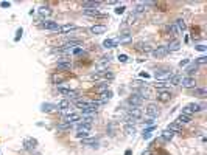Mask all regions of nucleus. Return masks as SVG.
I'll list each match as a JSON object with an SVG mask.
<instances>
[{"label": "nucleus", "mask_w": 207, "mask_h": 155, "mask_svg": "<svg viewBox=\"0 0 207 155\" xmlns=\"http://www.w3.org/2000/svg\"><path fill=\"white\" fill-rule=\"evenodd\" d=\"M90 130H92V126H89V124H78V127H76V138H80V140L87 138Z\"/></svg>", "instance_id": "nucleus-1"}, {"label": "nucleus", "mask_w": 207, "mask_h": 155, "mask_svg": "<svg viewBox=\"0 0 207 155\" xmlns=\"http://www.w3.org/2000/svg\"><path fill=\"white\" fill-rule=\"evenodd\" d=\"M154 76H156L157 81H167L171 76V70L170 68H159V70H156Z\"/></svg>", "instance_id": "nucleus-2"}, {"label": "nucleus", "mask_w": 207, "mask_h": 155, "mask_svg": "<svg viewBox=\"0 0 207 155\" xmlns=\"http://www.w3.org/2000/svg\"><path fill=\"white\" fill-rule=\"evenodd\" d=\"M179 85L186 87V89H193V87H196V79L195 78H190V76H182Z\"/></svg>", "instance_id": "nucleus-3"}, {"label": "nucleus", "mask_w": 207, "mask_h": 155, "mask_svg": "<svg viewBox=\"0 0 207 155\" xmlns=\"http://www.w3.org/2000/svg\"><path fill=\"white\" fill-rule=\"evenodd\" d=\"M41 28H44V30H50V31H53V33H59L58 23L53 22V20H44V22L41 23Z\"/></svg>", "instance_id": "nucleus-4"}, {"label": "nucleus", "mask_w": 207, "mask_h": 155, "mask_svg": "<svg viewBox=\"0 0 207 155\" xmlns=\"http://www.w3.org/2000/svg\"><path fill=\"white\" fill-rule=\"evenodd\" d=\"M142 102H143V99H142L139 95H137V93H132V95L128 98V104L132 106V107H140Z\"/></svg>", "instance_id": "nucleus-5"}, {"label": "nucleus", "mask_w": 207, "mask_h": 155, "mask_svg": "<svg viewBox=\"0 0 207 155\" xmlns=\"http://www.w3.org/2000/svg\"><path fill=\"white\" fill-rule=\"evenodd\" d=\"M56 109H59V110L65 112V115L72 113V109H70V102H68V99H62V101H59V104L56 106Z\"/></svg>", "instance_id": "nucleus-6"}, {"label": "nucleus", "mask_w": 207, "mask_h": 155, "mask_svg": "<svg viewBox=\"0 0 207 155\" xmlns=\"http://www.w3.org/2000/svg\"><path fill=\"white\" fill-rule=\"evenodd\" d=\"M157 99L160 101V102H168L170 99H171V93L165 89V90H159L157 92Z\"/></svg>", "instance_id": "nucleus-7"}, {"label": "nucleus", "mask_w": 207, "mask_h": 155, "mask_svg": "<svg viewBox=\"0 0 207 155\" xmlns=\"http://www.w3.org/2000/svg\"><path fill=\"white\" fill-rule=\"evenodd\" d=\"M146 116H151V118H156L157 115H159V107H157V104H148V107H146Z\"/></svg>", "instance_id": "nucleus-8"}, {"label": "nucleus", "mask_w": 207, "mask_h": 155, "mask_svg": "<svg viewBox=\"0 0 207 155\" xmlns=\"http://www.w3.org/2000/svg\"><path fill=\"white\" fill-rule=\"evenodd\" d=\"M59 93H61L62 96H65L67 99H76V101H78V92H75V90L65 89V90H59Z\"/></svg>", "instance_id": "nucleus-9"}, {"label": "nucleus", "mask_w": 207, "mask_h": 155, "mask_svg": "<svg viewBox=\"0 0 207 155\" xmlns=\"http://www.w3.org/2000/svg\"><path fill=\"white\" fill-rule=\"evenodd\" d=\"M131 40H132V36L129 34V31H123V33L119 34V37H117L115 42H120V43H129Z\"/></svg>", "instance_id": "nucleus-10"}, {"label": "nucleus", "mask_w": 207, "mask_h": 155, "mask_svg": "<svg viewBox=\"0 0 207 155\" xmlns=\"http://www.w3.org/2000/svg\"><path fill=\"white\" fill-rule=\"evenodd\" d=\"M168 55V50H167V47H157L156 50H153V56L154 58H164V56H167Z\"/></svg>", "instance_id": "nucleus-11"}, {"label": "nucleus", "mask_w": 207, "mask_h": 155, "mask_svg": "<svg viewBox=\"0 0 207 155\" xmlns=\"http://www.w3.org/2000/svg\"><path fill=\"white\" fill-rule=\"evenodd\" d=\"M70 67H72L70 59H65V58L58 59V68H59V70H70Z\"/></svg>", "instance_id": "nucleus-12"}, {"label": "nucleus", "mask_w": 207, "mask_h": 155, "mask_svg": "<svg viewBox=\"0 0 207 155\" xmlns=\"http://www.w3.org/2000/svg\"><path fill=\"white\" fill-rule=\"evenodd\" d=\"M80 115L78 113H75V112H72V113H68V115H65L64 116V123H67V124H73L75 121H80Z\"/></svg>", "instance_id": "nucleus-13"}, {"label": "nucleus", "mask_w": 207, "mask_h": 155, "mask_svg": "<svg viewBox=\"0 0 207 155\" xmlns=\"http://www.w3.org/2000/svg\"><path fill=\"white\" fill-rule=\"evenodd\" d=\"M181 74H178V73H171V76L168 78V79H167V84L170 85H179V82H181Z\"/></svg>", "instance_id": "nucleus-14"}, {"label": "nucleus", "mask_w": 207, "mask_h": 155, "mask_svg": "<svg viewBox=\"0 0 207 155\" xmlns=\"http://www.w3.org/2000/svg\"><path fill=\"white\" fill-rule=\"evenodd\" d=\"M89 31L92 34H103L106 31V27H104V25H94V27L89 28Z\"/></svg>", "instance_id": "nucleus-15"}, {"label": "nucleus", "mask_w": 207, "mask_h": 155, "mask_svg": "<svg viewBox=\"0 0 207 155\" xmlns=\"http://www.w3.org/2000/svg\"><path fill=\"white\" fill-rule=\"evenodd\" d=\"M73 30H76V27L73 23H67V25H62V27H59V33H70V31H73Z\"/></svg>", "instance_id": "nucleus-16"}, {"label": "nucleus", "mask_w": 207, "mask_h": 155, "mask_svg": "<svg viewBox=\"0 0 207 155\" xmlns=\"http://www.w3.org/2000/svg\"><path fill=\"white\" fill-rule=\"evenodd\" d=\"M190 121H192V118L187 116V115H184V113H181V115L178 116V119H176V123H178L179 126H182V124H189Z\"/></svg>", "instance_id": "nucleus-17"}, {"label": "nucleus", "mask_w": 207, "mask_h": 155, "mask_svg": "<svg viewBox=\"0 0 207 155\" xmlns=\"http://www.w3.org/2000/svg\"><path fill=\"white\" fill-rule=\"evenodd\" d=\"M198 68H199V67H198L196 64H190V65L186 68V74H187V76H190V78H193V74L198 71Z\"/></svg>", "instance_id": "nucleus-18"}, {"label": "nucleus", "mask_w": 207, "mask_h": 155, "mask_svg": "<svg viewBox=\"0 0 207 155\" xmlns=\"http://www.w3.org/2000/svg\"><path fill=\"white\" fill-rule=\"evenodd\" d=\"M111 98H112V92H111V90H106V92L100 93V98H98V99H100L101 102H104V104H106V102H107Z\"/></svg>", "instance_id": "nucleus-19"}, {"label": "nucleus", "mask_w": 207, "mask_h": 155, "mask_svg": "<svg viewBox=\"0 0 207 155\" xmlns=\"http://www.w3.org/2000/svg\"><path fill=\"white\" fill-rule=\"evenodd\" d=\"M37 13H39V16H41V17H49V16L52 14V9H50L49 6H41Z\"/></svg>", "instance_id": "nucleus-20"}, {"label": "nucleus", "mask_w": 207, "mask_h": 155, "mask_svg": "<svg viewBox=\"0 0 207 155\" xmlns=\"http://www.w3.org/2000/svg\"><path fill=\"white\" fill-rule=\"evenodd\" d=\"M179 47H181V43H179L178 40H171V42L167 45V50H168V53H170V51H178Z\"/></svg>", "instance_id": "nucleus-21"}, {"label": "nucleus", "mask_w": 207, "mask_h": 155, "mask_svg": "<svg viewBox=\"0 0 207 155\" xmlns=\"http://www.w3.org/2000/svg\"><path fill=\"white\" fill-rule=\"evenodd\" d=\"M145 9H146V3H137L134 6V14H142L145 13Z\"/></svg>", "instance_id": "nucleus-22"}, {"label": "nucleus", "mask_w": 207, "mask_h": 155, "mask_svg": "<svg viewBox=\"0 0 207 155\" xmlns=\"http://www.w3.org/2000/svg\"><path fill=\"white\" fill-rule=\"evenodd\" d=\"M167 129H168V130H171V132H174V134H179V132L182 130V127H181V126H179L176 121H174V123H171V124H170Z\"/></svg>", "instance_id": "nucleus-23"}, {"label": "nucleus", "mask_w": 207, "mask_h": 155, "mask_svg": "<svg viewBox=\"0 0 207 155\" xmlns=\"http://www.w3.org/2000/svg\"><path fill=\"white\" fill-rule=\"evenodd\" d=\"M56 129H58L59 132H67V130H70V129H72V124H67V123H64V121H62L61 124H58V127H56Z\"/></svg>", "instance_id": "nucleus-24"}, {"label": "nucleus", "mask_w": 207, "mask_h": 155, "mask_svg": "<svg viewBox=\"0 0 207 155\" xmlns=\"http://www.w3.org/2000/svg\"><path fill=\"white\" fill-rule=\"evenodd\" d=\"M173 137H174V132L168 130V129H165V130L162 132V140H165V141H170V140H173Z\"/></svg>", "instance_id": "nucleus-25"}, {"label": "nucleus", "mask_w": 207, "mask_h": 155, "mask_svg": "<svg viewBox=\"0 0 207 155\" xmlns=\"http://www.w3.org/2000/svg\"><path fill=\"white\" fill-rule=\"evenodd\" d=\"M101 3L100 2H84L83 3V8H92V9H97Z\"/></svg>", "instance_id": "nucleus-26"}, {"label": "nucleus", "mask_w": 207, "mask_h": 155, "mask_svg": "<svg viewBox=\"0 0 207 155\" xmlns=\"http://www.w3.org/2000/svg\"><path fill=\"white\" fill-rule=\"evenodd\" d=\"M195 96L204 99V98H207V90L205 89H195Z\"/></svg>", "instance_id": "nucleus-27"}, {"label": "nucleus", "mask_w": 207, "mask_h": 155, "mask_svg": "<svg viewBox=\"0 0 207 155\" xmlns=\"http://www.w3.org/2000/svg\"><path fill=\"white\" fill-rule=\"evenodd\" d=\"M24 144H25V147H27L28 150H33V149L36 147L37 141H36V140H25V143H24Z\"/></svg>", "instance_id": "nucleus-28"}, {"label": "nucleus", "mask_w": 207, "mask_h": 155, "mask_svg": "<svg viewBox=\"0 0 207 155\" xmlns=\"http://www.w3.org/2000/svg\"><path fill=\"white\" fill-rule=\"evenodd\" d=\"M137 50H140V51H145V53H150L151 51V47L148 45V43H137Z\"/></svg>", "instance_id": "nucleus-29"}, {"label": "nucleus", "mask_w": 207, "mask_h": 155, "mask_svg": "<svg viewBox=\"0 0 207 155\" xmlns=\"http://www.w3.org/2000/svg\"><path fill=\"white\" fill-rule=\"evenodd\" d=\"M83 144H84V146H97L98 141H97L95 138H84V140H83Z\"/></svg>", "instance_id": "nucleus-30"}, {"label": "nucleus", "mask_w": 207, "mask_h": 155, "mask_svg": "<svg viewBox=\"0 0 207 155\" xmlns=\"http://www.w3.org/2000/svg\"><path fill=\"white\" fill-rule=\"evenodd\" d=\"M83 13L87 14V16H98L100 14L98 9H92V8H83Z\"/></svg>", "instance_id": "nucleus-31"}, {"label": "nucleus", "mask_w": 207, "mask_h": 155, "mask_svg": "<svg viewBox=\"0 0 207 155\" xmlns=\"http://www.w3.org/2000/svg\"><path fill=\"white\" fill-rule=\"evenodd\" d=\"M189 107L192 109V112H193V113H196V112H201V110H204V106L195 104V102H192V104H189Z\"/></svg>", "instance_id": "nucleus-32"}, {"label": "nucleus", "mask_w": 207, "mask_h": 155, "mask_svg": "<svg viewBox=\"0 0 207 155\" xmlns=\"http://www.w3.org/2000/svg\"><path fill=\"white\" fill-rule=\"evenodd\" d=\"M174 25H176V28H178L181 33H182L184 30H186V23H184V20H182V19H178V20L174 22Z\"/></svg>", "instance_id": "nucleus-33"}, {"label": "nucleus", "mask_w": 207, "mask_h": 155, "mask_svg": "<svg viewBox=\"0 0 207 155\" xmlns=\"http://www.w3.org/2000/svg\"><path fill=\"white\" fill-rule=\"evenodd\" d=\"M56 109V106H53V104H42L41 106V110L42 112H53Z\"/></svg>", "instance_id": "nucleus-34"}, {"label": "nucleus", "mask_w": 207, "mask_h": 155, "mask_svg": "<svg viewBox=\"0 0 207 155\" xmlns=\"http://www.w3.org/2000/svg\"><path fill=\"white\" fill-rule=\"evenodd\" d=\"M115 45H117V42L112 40V39H106V40L103 42V47H104V48H114Z\"/></svg>", "instance_id": "nucleus-35"}, {"label": "nucleus", "mask_w": 207, "mask_h": 155, "mask_svg": "<svg viewBox=\"0 0 207 155\" xmlns=\"http://www.w3.org/2000/svg\"><path fill=\"white\" fill-rule=\"evenodd\" d=\"M125 132H126L128 135H134V134H135V127H134V126L126 124V126H125Z\"/></svg>", "instance_id": "nucleus-36"}, {"label": "nucleus", "mask_w": 207, "mask_h": 155, "mask_svg": "<svg viewBox=\"0 0 207 155\" xmlns=\"http://www.w3.org/2000/svg\"><path fill=\"white\" fill-rule=\"evenodd\" d=\"M125 121H126V124H129V126H134L135 123H139V119H137V118H134V116H131V115H128Z\"/></svg>", "instance_id": "nucleus-37"}, {"label": "nucleus", "mask_w": 207, "mask_h": 155, "mask_svg": "<svg viewBox=\"0 0 207 155\" xmlns=\"http://www.w3.org/2000/svg\"><path fill=\"white\" fill-rule=\"evenodd\" d=\"M153 126L151 127H148V129H145L143 130V140H148V138H151V132H153Z\"/></svg>", "instance_id": "nucleus-38"}, {"label": "nucleus", "mask_w": 207, "mask_h": 155, "mask_svg": "<svg viewBox=\"0 0 207 155\" xmlns=\"http://www.w3.org/2000/svg\"><path fill=\"white\" fill-rule=\"evenodd\" d=\"M168 84H167V81H157L156 82V87L159 89V90H165V87H167Z\"/></svg>", "instance_id": "nucleus-39"}, {"label": "nucleus", "mask_w": 207, "mask_h": 155, "mask_svg": "<svg viewBox=\"0 0 207 155\" xmlns=\"http://www.w3.org/2000/svg\"><path fill=\"white\" fill-rule=\"evenodd\" d=\"M195 64L199 67V65H204V64H207V58L205 56H201V58H198L196 61H195Z\"/></svg>", "instance_id": "nucleus-40"}, {"label": "nucleus", "mask_w": 207, "mask_h": 155, "mask_svg": "<svg viewBox=\"0 0 207 155\" xmlns=\"http://www.w3.org/2000/svg\"><path fill=\"white\" fill-rule=\"evenodd\" d=\"M182 113H184V115H187V116H190V118H192V115H193V112H192V109H190L189 106L182 107Z\"/></svg>", "instance_id": "nucleus-41"}, {"label": "nucleus", "mask_w": 207, "mask_h": 155, "mask_svg": "<svg viewBox=\"0 0 207 155\" xmlns=\"http://www.w3.org/2000/svg\"><path fill=\"white\" fill-rule=\"evenodd\" d=\"M145 124H146V126H154V118L145 116Z\"/></svg>", "instance_id": "nucleus-42"}, {"label": "nucleus", "mask_w": 207, "mask_h": 155, "mask_svg": "<svg viewBox=\"0 0 207 155\" xmlns=\"http://www.w3.org/2000/svg\"><path fill=\"white\" fill-rule=\"evenodd\" d=\"M72 53H73V55H81V53H83V48H81V47H75V48L72 50Z\"/></svg>", "instance_id": "nucleus-43"}, {"label": "nucleus", "mask_w": 207, "mask_h": 155, "mask_svg": "<svg viewBox=\"0 0 207 155\" xmlns=\"http://www.w3.org/2000/svg\"><path fill=\"white\" fill-rule=\"evenodd\" d=\"M119 61L120 62H128V56L126 55H119Z\"/></svg>", "instance_id": "nucleus-44"}, {"label": "nucleus", "mask_w": 207, "mask_h": 155, "mask_svg": "<svg viewBox=\"0 0 207 155\" xmlns=\"http://www.w3.org/2000/svg\"><path fill=\"white\" fill-rule=\"evenodd\" d=\"M189 64H190V59H184V61H181V62H179V65H181V67H186V65H189Z\"/></svg>", "instance_id": "nucleus-45"}, {"label": "nucleus", "mask_w": 207, "mask_h": 155, "mask_svg": "<svg viewBox=\"0 0 207 155\" xmlns=\"http://www.w3.org/2000/svg\"><path fill=\"white\" fill-rule=\"evenodd\" d=\"M125 9H126L125 6H119V8H115V14H123Z\"/></svg>", "instance_id": "nucleus-46"}, {"label": "nucleus", "mask_w": 207, "mask_h": 155, "mask_svg": "<svg viewBox=\"0 0 207 155\" xmlns=\"http://www.w3.org/2000/svg\"><path fill=\"white\" fill-rule=\"evenodd\" d=\"M195 48H196L198 51H205V50H207V47H205V45H196Z\"/></svg>", "instance_id": "nucleus-47"}, {"label": "nucleus", "mask_w": 207, "mask_h": 155, "mask_svg": "<svg viewBox=\"0 0 207 155\" xmlns=\"http://www.w3.org/2000/svg\"><path fill=\"white\" fill-rule=\"evenodd\" d=\"M0 6H2V8H10L11 3L10 2H2V3H0Z\"/></svg>", "instance_id": "nucleus-48"}, {"label": "nucleus", "mask_w": 207, "mask_h": 155, "mask_svg": "<svg viewBox=\"0 0 207 155\" xmlns=\"http://www.w3.org/2000/svg\"><path fill=\"white\" fill-rule=\"evenodd\" d=\"M142 155H153V152H151V149H146V150L142 152Z\"/></svg>", "instance_id": "nucleus-49"}, {"label": "nucleus", "mask_w": 207, "mask_h": 155, "mask_svg": "<svg viewBox=\"0 0 207 155\" xmlns=\"http://www.w3.org/2000/svg\"><path fill=\"white\" fill-rule=\"evenodd\" d=\"M20 36H22V28H20V30H17V36H16V40H19V39H20Z\"/></svg>", "instance_id": "nucleus-50"}, {"label": "nucleus", "mask_w": 207, "mask_h": 155, "mask_svg": "<svg viewBox=\"0 0 207 155\" xmlns=\"http://www.w3.org/2000/svg\"><path fill=\"white\" fill-rule=\"evenodd\" d=\"M125 155H131V150H129V149H128V150H126V152H125Z\"/></svg>", "instance_id": "nucleus-51"}]
</instances>
